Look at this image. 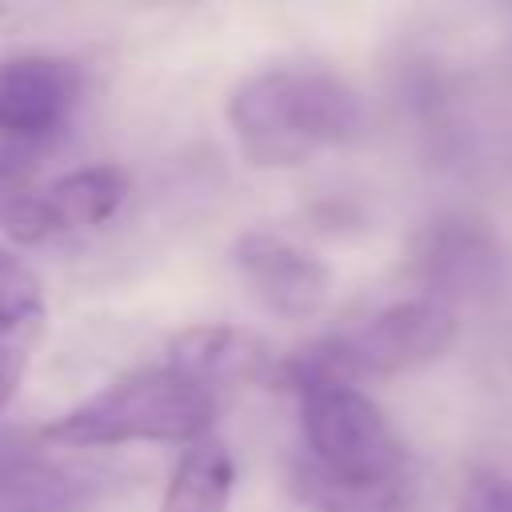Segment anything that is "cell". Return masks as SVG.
Returning <instances> with one entry per match:
<instances>
[{"label":"cell","mask_w":512,"mask_h":512,"mask_svg":"<svg viewBox=\"0 0 512 512\" xmlns=\"http://www.w3.org/2000/svg\"><path fill=\"white\" fill-rule=\"evenodd\" d=\"M280 380L296 396L304 436L288 468L292 496L316 512H392L404 500L408 456L380 404L304 348L280 364Z\"/></svg>","instance_id":"1"},{"label":"cell","mask_w":512,"mask_h":512,"mask_svg":"<svg viewBox=\"0 0 512 512\" xmlns=\"http://www.w3.org/2000/svg\"><path fill=\"white\" fill-rule=\"evenodd\" d=\"M228 124L248 164L292 168L320 148L348 144L364 124V108L336 72L280 64L232 88Z\"/></svg>","instance_id":"2"},{"label":"cell","mask_w":512,"mask_h":512,"mask_svg":"<svg viewBox=\"0 0 512 512\" xmlns=\"http://www.w3.org/2000/svg\"><path fill=\"white\" fill-rule=\"evenodd\" d=\"M216 420V388L184 368H136L92 392L64 416L40 428L56 448H112V444H196Z\"/></svg>","instance_id":"3"},{"label":"cell","mask_w":512,"mask_h":512,"mask_svg":"<svg viewBox=\"0 0 512 512\" xmlns=\"http://www.w3.org/2000/svg\"><path fill=\"white\" fill-rule=\"evenodd\" d=\"M452 340H456V308L428 300V296H412V300L388 304L384 312H376L352 332L308 344L304 352L320 368L356 384L364 376L416 372L440 360L452 348Z\"/></svg>","instance_id":"4"},{"label":"cell","mask_w":512,"mask_h":512,"mask_svg":"<svg viewBox=\"0 0 512 512\" xmlns=\"http://www.w3.org/2000/svg\"><path fill=\"white\" fill-rule=\"evenodd\" d=\"M128 172L120 164H84L48 184H32L16 168H0V232L20 244H40L68 232H88L120 212Z\"/></svg>","instance_id":"5"},{"label":"cell","mask_w":512,"mask_h":512,"mask_svg":"<svg viewBox=\"0 0 512 512\" xmlns=\"http://www.w3.org/2000/svg\"><path fill=\"white\" fill-rule=\"evenodd\" d=\"M232 268L240 272L248 292L280 320L316 316L332 288V272L320 256L264 228L240 232L232 240Z\"/></svg>","instance_id":"6"},{"label":"cell","mask_w":512,"mask_h":512,"mask_svg":"<svg viewBox=\"0 0 512 512\" xmlns=\"http://www.w3.org/2000/svg\"><path fill=\"white\" fill-rule=\"evenodd\" d=\"M80 68L64 56L28 52L0 60V140L44 144L80 104Z\"/></svg>","instance_id":"7"},{"label":"cell","mask_w":512,"mask_h":512,"mask_svg":"<svg viewBox=\"0 0 512 512\" xmlns=\"http://www.w3.org/2000/svg\"><path fill=\"white\" fill-rule=\"evenodd\" d=\"M412 276L424 288L420 296L448 308L460 300H480L500 284V244L480 220H432L412 248Z\"/></svg>","instance_id":"8"},{"label":"cell","mask_w":512,"mask_h":512,"mask_svg":"<svg viewBox=\"0 0 512 512\" xmlns=\"http://www.w3.org/2000/svg\"><path fill=\"white\" fill-rule=\"evenodd\" d=\"M108 472L0 452V512H88L108 496Z\"/></svg>","instance_id":"9"},{"label":"cell","mask_w":512,"mask_h":512,"mask_svg":"<svg viewBox=\"0 0 512 512\" xmlns=\"http://www.w3.org/2000/svg\"><path fill=\"white\" fill-rule=\"evenodd\" d=\"M164 364L184 368L188 376H200L204 384H228V380H252L264 376L272 364V352L264 340H256L244 328L232 324H196L168 340Z\"/></svg>","instance_id":"10"},{"label":"cell","mask_w":512,"mask_h":512,"mask_svg":"<svg viewBox=\"0 0 512 512\" xmlns=\"http://www.w3.org/2000/svg\"><path fill=\"white\" fill-rule=\"evenodd\" d=\"M232 488H236V460L228 444L204 436L180 452L160 512H228Z\"/></svg>","instance_id":"11"},{"label":"cell","mask_w":512,"mask_h":512,"mask_svg":"<svg viewBox=\"0 0 512 512\" xmlns=\"http://www.w3.org/2000/svg\"><path fill=\"white\" fill-rule=\"evenodd\" d=\"M48 324V304L36 284V276L12 260L0 272V356L8 360H32V348L40 344Z\"/></svg>","instance_id":"12"},{"label":"cell","mask_w":512,"mask_h":512,"mask_svg":"<svg viewBox=\"0 0 512 512\" xmlns=\"http://www.w3.org/2000/svg\"><path fill=\"white\" fill-rule=\"evenodd\" d=\"M460 512H512V476L480 468L460 488Z\"/></svg>","instance_id":"13"},{"label":"cell","mask_w":512,"mask_h":512,"mask_svg":"<svg viewBox=\"0 0 512 512\" xmlns=\"http://www.w3.org/2000/svg\"><path fill=\"white\" fill-rule=\"evenodd\" d=\"M24 360H8V356H0V408L16 396V388H20V376H24Z\"/></svg>","instance_id":"14"},{"label":"cell","mask_w":512,"mask_h":512,"mask_svg":"<svg viewBox=\"0 0 512 512\" xmlns=\"http://www.w3.org/2000/svg\"><path fill=\"white\" fill-rule=\"evenodd\" d=\"M12 260H16V256H12V252H4V248H0V272H4V268H8V264H12Z\"/></svg>","instance_id":"15"},{"label":"cell","mask_w":512,"mask_h":512,"mask_svg":"<svg viewBox=\"0 0 512 512\" xmlns=\"http://www.w3.org/2000/svg\"><path fill=\"white\" fill-rule=\"evenodd\" d=\"M0 20H4V12H0Z\"/></svg>","instance_id":"16"}]
</instances>
